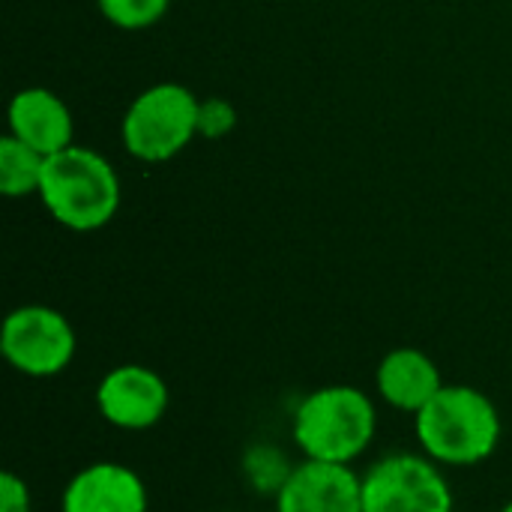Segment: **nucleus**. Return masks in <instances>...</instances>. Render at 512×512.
<instances>
[{"label": "nucleus", "mask_w": 512, "mask_h": 512, "mask_svg": "<svg viewBox=\"0 0 512 512\" xmlns=\"http://www.w3.org/2000/svg\"><path fill=\"white\" fill-rule=\"evenodd\" d=\"M96 405L111 426L126 432H144L165 417L168 384L159 372L147 366H117L102 378L96 390Z\"/></svg>", "instance_id": "0eeeda50"}, {"label": "nucleus", "mask_w": 512, "mask_h": 512, "mask_svg": "<svg viewBox=\"0 0 512 512\" xmlns=\"http://www.w3.org/2000/svg\"><path fill=\"white\" fill-rule=\"evenodd\" d=\"M378 393L399 411L420 414L444 387L438 363L420 348H396L378 366Z\"/></svg>", "instance_id": "9b49d317"}, {"label": "nucleus", "mask_w": 512, "mask_h": 512, "mask_svg": "<svg viewBox=\"0 0 512 512\" xmlns=\"http://www.w3.org/2000/svg\"><path fill=\"white\" fill-rule=\"evenodd\" d=\"M276 512H363V477L351 465L306 459L279 489Z\"/></svg>", "instance_id": "6e6552de"}, {"label": "nucleus", "mask_w": 512, "mask_h": 512, "mask_svg": "<svg viewBox=\"0 0 512 512\" xmlns=\"http://www.w3.org/2000/svg\"><path fill=\"white\" fill-rule=\"evenodd\" d=\"M363 512H453V492L435 459L399 453L363 474Z\"/></svg>", "instance_id": "39448f33"}, {"label": "nucleus", "mask_w": 512, "mask_h": 512, "mask_svg": "<svg viewBox=\"0 0 512 512\" xmlns=\"http://www.w3.org/2000/svg\"><path fill=\"white\" fill-rule=\"evenodd\" d=\"M501 512H512V501H510V504H507V507H504V510H501Z\"/></svg>", "instance_id": "f3484780"}, {"label": "nucleus", "mask_w": 512, "mask_h": 512, "mask_svg": "<svg viewBox=\"0 0 512 512\" xmlns=\"http://www.w3.org/2000/svg\"><path fill=\"white\" fill-rule=\"evenodd\" d=\"M372 399L348 384L321 387L294 414V441L312 462L351 465L375 438Z\"/></svg>", "instance_id": "7ed1b4c3"}, {"label": "nucleus", "mask_w": 512, "mask_h": 512, "mask_svg": "<svg viewBox=\"0 0 512 512\" xmlns=\"http://www.w3.org/2000/svg\"><path fill=\"white\" fill-rule=\"evenodd\" d=\"M237 114L231 108V102L225 99H207L198 108V135L204 138H222L231 126H234Z\"/></svg>", "instance_id": "2eb2a0df"}, {"label": "nucleus", "mask_w": 512, "mask_h": 512, "mask_svg": "<svg viewBox=\"0 0 512 512\" xmlns=\"http://www.w3.org/2000/svg\"><path fill=\"white\" fill-rule=\"evenodd\" d=\"M45 171V156L18 141L15 135L0 138V192L6 198L39 195Z\"/></svg>", "instance_id": "f8f14e48"}, {"label": "nucleus", "mask_w": 512, "mask_h": 512, "mask_svg": "<svg viewBox=\"0 0 512 512\" xmlns=\"http://www.w3.org/2000/svg\"><path fill=\"white\" fill-rule=\"evenodd\" d=\"M201 102L183 84H153L132 99L120 123L123 147L141 162H168L198 135Z\"/></svg>", "instance_id": "20e7f679"}, {"label": "nucleus", "mask_w": 512, "mask_h": 512, "mask_svg": "<svg viewBox=\"0 0 512 512\" xmlns=\"http://www.w3.org/2000/svg\"><path fill=\"white\" fill-rule=\"evenodd\" d=\"M63 512H147V489L132 468L96 462L69 480Z\"/></svg>", "instance_id": "1a4fd4ad"}, {"label": "nucleus", "mask_w": 512, "mask_h": 512, "mask_svg": "<svg viewBox=\"0 0 512 512\" xmlns=\"http://www.w3.org/2000/svg\"><path fill=\"white\" fill-rule=\"evenodd\" d=\"M105 21L120 30H147L171 6V0H96Z\"/></svg>", "instance_id": "ddd939ff"}, {"label": "nucleus", "mask_w": 512, "mask_h": 512, "mask_svg": "<svg viewBox=\"0 0 512 512\" xmlns=\"http://www.w3.org/2000/svg\"><path fill=\"white\" fill-rule=\"evenodd\" d=\"M0 512H30L27 483L12 471H6L0 477Z\"/></svg>", "instance_id": "dca6fc26"}, {"label": "nucleus", "mask_w": 512, "mask_h": 512, "mask_svg": "<svg viewBox=\"0 0 512 512\" xmlns=\"http://www.w3.org/2000/svg\"><path fill=\"white\" fill-rule=\"evenodd\" d=\"M291 471L294 468H288V462L282 459V453L273 450V447H255L246 456V474H249V480H252V486L258 492L279 495V489L285 486V480L291 477Z\"/></svg>", "instance_id": "4468645a"}, {"label": "nucleus", "mask_w": 512, "mask_h": 512, "mask_svg": "<svg viewBox=\"0 0 512 512\" xmlns=\"http://www.w3.org/2000/svg\"><path fill=\"white\" fill-rule=\"evenodd\" d=\"M0 351L18 372L30 378H51L72 363L75 330L57 309L21 306L3 321Z\"/></svg>", "instance_id": "423d86ee"}, {"label": "nucleus", "mask_w": 512, "mask_h": 512, "mask_svg": "<svg viewBox=\"0 0 512 512\" xmlns=\"http://www.w3.org/2000/svg\"><path fill=\"white\" fill-rule=\"evenodd\" d=\"M9 135L48 159L72 147V111L45 87L18 90L9 102Z\"/></svg>", "instance_id": "9d476101"}, {"label": "nucleus", "mask_w": 512, "mask_h": 512, "mask_svg": "<svg viewBox=\"0 0 512 512\" xmlns=\"http://www.w3.org/2000/svg\"><path fill=\"white\" fill-rule=\"evenodd\" d=\"M39 201L69 231H99L120 207V177L105 156L87 147H66L45 159Z\"/></svg>", "instance_id": "f257e3e1"}, {"label": "nucleus", "mask_w": 512, "mask_h": 512, "mask_svg": "<svg viewBox=\"0 0 512 512\" xmlns=\"http://www.w3.org/2000/svg\"><path fill=\"white\" fill-rule=\"evenodd\" d=\"M417 438L429 459L465 468L495 453L501 441V417L486 393L465 384H444L417 414Z\"/></svg>", "instance_id": "f03ea898"}]
</instances>
